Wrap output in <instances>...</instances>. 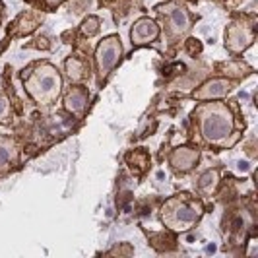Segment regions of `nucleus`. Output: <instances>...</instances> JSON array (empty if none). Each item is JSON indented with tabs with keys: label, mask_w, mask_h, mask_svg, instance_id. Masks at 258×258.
<instances>
[{
	"label": "nucleus",
	"mask_w": 258,
	"mask_h": 258,
	"mask_svg": "<svg viewBox=\"0 0 258 258\" xmlns=\"http://www.w3.org/2000/svg\"><path fill=\"white\" fill-rule=\"evenodd\" d=\"M24 86L29 97L39 105H51L58 99L62 78L49 62H41L29 74H24Z\"/></svg>",
	"instance_id": "1"
},
{
	"label": "nucleus",
	"mask_w": 258,
	"mask_h": 258,
	"mask_svg": "<svg viewBox=\"0 0 258 258\" xmlns=\"http://www.w3.org/2000/svg\"><path fill=\"white\" fill-rule=\"evenodd\" d=\"M202 204L186 194L169 198L161 208V221L173 231H186L202 218Z\"/></svg>",
	"instance_id": "2"
},
{
	"label": "nucleus",
	"mask_w": 258,
	"mask_h": 258,
	"mask_svg": "<svg viewBox=\"0 0 258 258\" xmlns=\"http://www.w3.org/2000/svg\"><path fill=\"white\" fill-rule=\"evenodd\" d=\"M200 130L206 142L221 144L233 132V116L221 103H212L200 109Z\"/></svg>",
	"instance_id": "3"
},
{
	"label": "nucleus",
	"mask_w": 258,
	"mask_h": 258,
	"mask_svg": "<svg viewBox=\"0 0 258 258\" xmlns=\"http://www.w3.org/2000/svg\"><path fill=\"white\" fill-rule=\"evenodd\" d=\"M122 56V45H120V39L111 35V37H105L99 45H97V51H95V64H97V74L99 80L103 82L105 78L109 76V72L116 66V62L120 60Z\"/></svg>",
	"instance_id": "4"
},
{
	"label": "nucleus",
	"mask_w": 258,
	"mask_h": 258,
	"mask_svg": "<svg viewBox=\"0 0 258 258\" xmlns=\"http://www.w3.org/2000/svg\"><path fill=\"white\" fill-rule=\"evenodd\" d=\"M157 12L167 20L171 35L179 37V35L186 33L190 29V16H188V12L182 6H177V4H161V6H157Z\"/></svg>",
	"instance_id": "5"
},
{
	"label": "nucleus",
	"mask_w": 258,
	"mask_h": 258,
	"mask_svg": "<svg viewBox=\"0 0 258 258\" xmlns=\"http://www.w3.org/2000/svg\"><path fill=\"white\" fill-rule=\"evenodd\" d=\"M254 41V29L246 24L235 22L225 31V45L231 52H243Z\"/></svg>",
	"instance_id": "6"
},
{
	"label": "nucleus",
	"mask_w": 258,
	"mask_h": 258,
	"mask_svg": "<svg viewBox=\"0 0 258 258\" xmlns=\"http://www.w3.org/2000/svg\"><path fill=\"white\" fill-rule=\"evenodd\" d=\"M231 90V82L223 80V78H214L208 80L206 84H202V88L194 91V99L198 101H212V99H221L225 97Z\"/></svg>",
	"instance_id": "7"
},
{
	"label": "nucleus",
	"mask_w": 258,
	"mask_h": 258,
	"mask_svg": "<svg viewBox=\"0 0 258 258\" xmlns=\"http://www.w3.org/2000/svg\"><path fill=\"white\" fill-rule=\"evenodd\" d=\"M159 35V27L155 24L154 20H150V18H142V20H138L134 27H132V31H130V39H132V45L134 47H142V45H148V43H152L155 41Z\"/></svg>",
	"instance_id": "8"
},
{
	"label": "nucleus",
	"mask_w": 258,
	"mask_h": 258,
	"mask_svg": "<svg viewBox=\"0 0 258 258\" xmlns=\"http://www.w3.org/2000/svg\"><path fill=\"white\" fill-rule=\"evenodd\" d=\"M198 150H192V148H177L173 154H171V165L175 171H181V173H186L196 165L198 161Z\"/></svg>",
	"instance_id": "9"
},
{
	"label": "nucleus",
	"mask_w": 258,
	"mask_h": 258,
	"mask_svg": "<svg viewBox=\"0 0 258 258\" xmlns=\"http://www.w3.org/2000/svg\"><path fill=\"white\" fill-rule=\"evenodd\" d=\"M18 161V150H16V144L6 138V136H0V173H8L10 167L16 165Z\"/></svg>",
	"instance_id": "10"
},
{
	"label": "nucleus",
	"mask_w": 258,
	"mask_h": 258,
	"mask_svg": "<svg viewBox=\"0 0 258 258\" xmlns=\"http://www.w3.org/2000/svg\"><path fill=\"white\" fill-rule=\"evenodd\" d=\"M86 105H88V91L84 90V88H72V90L66 93L64 107L68 113L82 115L86 111Z\"/></svg>",
	"instance_id": "11"
},
{
	"label": "nucleus",
	"mask_w": 258,
	"mask_h": 258,
	"mask_svg": "<svg viewBox=\"0 0 258 258\" xmlns=\"http://www.w3.org/2000/svg\"><path fill=\"white\" fill-rule=\"evenodd\" d=\"M218 182H220V173H218L216 169H210V171H206V173L198 179V188H200L202 192L210 194L212 190H216Z\"/></svg>",
	"instance_id": "12"
},
{
	"label": "nucleus",
	"mask_w": 258,
	"mask_h": 258,
	"mask_svg": "<svg viewBox=\"0 0 258 258\" xmlns=\"http://www.w3.org/2000/svg\"><path fill=\"white\" fill-rule=\"evenodd\" d=\"M39 18L37 14H24V16H20V20L16 22V26H20L18 29H16V33L18 35H24V33H31L35 27L39 26Z\"/></svg>",
	"instance_id": "13"
},
{
	"label": "nucleus",
	"mask_w": 258,
	"mask_h": 258,
	"mask_svg": "<svg viewBox=\"0 0 258 258\" xmlns=\"http://www.w3.org/2000/svg\"><path fill=\"white\" fill-rule=\"evenodd\" d=\"M66 72H68V78H70L72 82H80L82 78L86 76V64H84L80 58L72 56V58L66 60Z\"/></svg>",
	"instance_id": "14"
},
{
	"label": "nucleus",
	"mask_w": 258,
	"mask_h": 258,
	"mask_svg": "<svg viewBox=\"0 0 258 258\" xmlns=\"http://www.w3.org/2000/svg\"><path fill=\"white\" fill-rule=\"evenodd\" d=\"M126 161L130 163V167L132 169L136 167L140 173L150 165V157H148V154H146L144 150H134V152H130V154L126 155Z\"/></svg>",
	"instance_id": "15"
},
{
	"label": "nucleus",
	"mask_w": 258,
	"mask_h": 258,
	"mask_svg": "<svg viewBox=\"0 0 258 258\" xmlns=\"http://www.w3.org/2000/svg\"><path fill=\"white\" fill-rule=\"evenodd\" d=\"M97 31H99V18H95V16L86 18L84 24H82V33H84L86 37H91V35H95Z\"/></svg>",
	"instance_id": "16"
},
{
	"label": "nucleus",
	"mask_w": 258,
	"mask_h": 258,
	"mask_svg": "<svg viewBox=\"0 0 258 258\" xmlns=\"http://www.w3.org/2000/svg\"><path fill=\"white\" fill-rule=\"evenodd\" d=\"M10 115V101L6 99V95H0V122H4Z\"/></svg>",
	"instance_id": "17"
},
{
	"label": "nucleus",
	"mask_w": 258,
	"mask_h": 258,
	"mask_svg": "<svg viewBox=\"0 0 258 258\" xmlns=\"http://www.w3.org/2000/svg\"><path fill=\"white\" fill-rule=\"evenodd\" d=\"M188 51L198 52V51H200V43H194V39H190V41H188Z\"/></svg>",
	"instance_id": "18"
},
{
	"label": "nucleus",
	"mask_w": 258,
	"mask_h": 258,
	"mask_svg": "<svg viewBox=\"0 0 258 258\" xmlns=\"http://www.w3.org/2000/svg\"><path fill=\"white\" fill-rule=\"evenodd\" d=\"M62 2H64V0H45V4H47L49 8H56V6L62 4Z\"/></svg>",
	"instance_id": "19"
},
{
	"label": "nucleus",
	"mask_w": 258,
	"mask_h": 258,
	"mask_svg": "<svg viewBox=\"0 0 258 258\" xmlns=\"http://www.w3.org/2000/svg\"><path fill=\"white\" fill-rule=\"evenodd\" d=\"M239 169H241V171H248V163H246V161H241V163H239Z\"/></svg>",
	"instance_id": "20"
},
{
	"label": "nucleus",
	"mask_w": 258,
	"mask_h": 258,
	"mask_svg": "<svg viewBox=\"0 0 258 258\" xmlns=\"http://www.w3.org/2000/svg\"><path fill=\"white\" fill-rule=\"evenodd\" d=\"M216 250V245H210V246H206V252H214Z\"/></svg>",
	"instance_id": "21"
},
{
	"label": "nucleus",
	"mask_w": 258,
	"mask_h": 258,
	"mask_svg": "<svg viewBox=\"0 0 258 258\" xmlns=\"http://www.w3.org/2000/svg\"><path fill=\"white\" fill-rule=\"evenodd\" d=\"M0 14H2V2H0Z\"/></svg>",
	"instance_id": "22"
}]
</instances>
